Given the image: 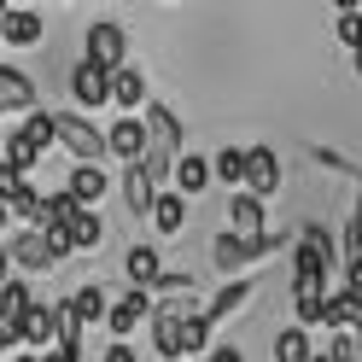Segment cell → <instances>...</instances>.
I'll list each match as a JSON object with an SVG mask.
<instances>
[{"label":"cell","instance_id":"6da1fadb","mask_svg":"<svg viewBox=\"0 0 362 362\" xmlns=\"http://www.w3.org/2000/svg\"><path fill=\"white\" fill-rule=\"evenodd\" d=\"M327 269H333V245L322 228H304L298 245H292V286H315L327 292Z\"/></svg>","mask_w":362,"mask_h":362},{"label":"cell","instance_id":"7a4b0ae2","mask_svg":"<svg viewBox=\"0 0 362 362\" xmlns=\"http://www.w3.org/2000/svg\"><path fill=\"white\" fill-rule=\"evenodd\" d=\"M53 141L76 158V164H100L105 158V134L94 123H82L76 111H53Z\"/></svg>","mask_w":362,"mask_h":362},{"label":"cell","instance_id":"3957f363","mask_svg":"<svg viewBox=\"0 0 362 362\" xmlns=\"http://www.w3.org/2000/svg\"><path fill=\"white\" fill-rule=\"evenodd\" d=\"M6 252L18 269H53L71 257V240H59V234H41V228H24V234H12L6 240Z\"/></svg>","mask_w":362,"mask_h":362},{"label":"cell","instance_id":"277c9868","mask_svg":"<svg viewBox=\"0 0 362 362\" xmlns=\"http://www.w3.org/2000/svg\"><path fill=\"white\" fill-rule=\"evenodd\" d=\"M123 53H129V35L117 24H94V30H88V64H100L105 76L123 71Z\"/></svg>","mask_w":362,"mask_h":362},{"label":"cell","instance_id":"5b68a950","mask_svg":"<svg viewBox=\"0 0 362 362\" xmlns=\"http://www.w3.org/2000/svg\"><path fill=\"white\" fill-rule=\"evenodd\" d=\"M275 187H281V158L269 152V146H245V187H240V193L269 199Z\"/></svg>","mask_w":362,"mask_h":362},{"label":"cell","instance_id":"8992f818","mask_svg":"<svg viewBox=\"0 0 362 362\" xmlns=\"http://www.w3.org/2000/svg\"><path fill=\"white\" fill-rule=\"evenodd\" d=\"M146 322H152V292H134V286H129L123 298L111 304V315H105V327L117 333V345H123L134 327H146Z\"/></svg>","mask_w":362,"mask_h":362},{"label":"cell","instance_id":"52a82bcc","mask_svg":"<svg viewBox=\"0 0 362 362\" xmlns=\"http://www.w3.org/2000/svg\"><path fill=\"white\" fill-rule=\"evenodd\" d=\"M275 245H281L275 234H263V240H240V234H222L211 257H216V269H240V263H257V257H269Z\"/></svg>","mask_w":362,"mask_h":362},{"label":"cell","instance_id":"ba28073f","mask_svg":"<svg viewBox=\"0 0 362 362\" xmlns=\"http://www.w3.org/2000/svg\"><path fill=\"white\" fill-rule=\"evenodd\" d=\"M71 100L82 105V111H94V105H111V76L100 71V64H76V71H71Z\"/></svg>","mask_w":362,"mask_h":362},{"label":"cell","instance_id":"9c48e42d","mask_svg":"<svg viewBox=\"0 0 362 362\" xmlns=\"http://www.w3.org/2000/svg\"><path fill=\"white\" fill-rule=\"evenodd\" d=\"M105 152H111V158H123V164H141V158H146V123H141V117L111 123V134H105Z\"/></svg>","mask_w":362,"mask_h":362},{"label":"cell","instance_id":"30bf717a","mask_svg":"<svg viewBox=\"0 0 362 362\" xmlns=\"http://www.w3.org/2000/svg\"><path fill=\"white\" fill-rule=\"evenodd\" d=\"M0 205H6L12 222H24V228H35V222H41V193L30 187V181H18V175L0 187Z\"/></svg>","mask_w":362,"mask_h":362},{"label":"cell","instance_id":"8fae6325","mask_svg":"<svg viewBox=\"0 0 362 362\" xmlns=\"http://www.w3.org/2000/svg\"><path fill=\"white\" fill-rule=\"evenodd\" d=\"M105 187H111V181H105V170H100V164H76V170H71V181H64V193L76 199V211H94L100 199H105Z\"/></svg>","mask_w":362,"mask_h":362},{"label":"cell","instance_id":"7c38bea8","mask_svg":"<svg viewBox=\"0 0 362 362\" xmlns=\"http://www.w3.org/2000/svg\"><path fill=\"white\" fill-rule=\"evenodd\" d=\"M152 351L164 356V362H181L187 356V345H181V315H164V310H152Z\"/></svg>","mask_w":362,"mask_h":362},{"label":"cell","instance_id":"4fadbf2b","mask_svg":"<svg viewBox=\"0 0 362 362\" xmlns=\"http://www.w3.org/2000/svg\"><path fill=\"white\" fill-rule=\"evenodd\" d=\"M228 222H234L240 240H263V234H269V228H263V199H252V193H234V199H228Z\"/></svg>","mask_w":362,"mask_h":362},{"label":"cell","instance_id":"5bb4252c","mask_svg":"<svg viewBox=\"0 0 362 362\" xmlns=\"http://www.w3.org/2000/svg\"><path fill=\"white\" fill-rule=\"evenodd\" d=\"M322 327H333V333H351V339H362V304H356V298H345V292H327Z\"/></svg>","mask_w":362,"mask_h":362},{"label":"cell","instance_id":"9a60e30c","mask_svg":"<svg viewBox=\"0 0 362 362\" xmlns=\"http://www.w3.org/2000/svg\"><path fill=\"white\" fill-rule=\"evenodd\" d=\"M0 111H35V82L24 76V71H6V64H0Z\"/></svg>","mask_w":362,"mask_h":362},{"label":"cell","instance_id":"2e32d148","mask_svg":"<svg viewBox=\"0 0 362 362\" xmlns=\"http://www.w3.org/2000/svg\"><path fill=\"white\" fill-rule=\"evenodd\" d=\"M205 187H211V158L181 152V158H175V193L193 199V193H205Z\"/></svg>","mask_w":362,"mask_h":362},{"label":"cell","instance_id":"e0dca14e","mask_svg":"<svg viewBox=\"0 0 362 362\" xmlns=\"http://www.w3.org/2000/svg\"><path fill=\"white\" fill-rule=\"evenodd\" d=\"M146 146H164V152L181 158V123L170 117L164 105H152V100H146Z\"/></svg>","mask_w":362,"mask_h":362},{"label":"cell","instance_id":"ac0fdd59","mask_svg":"<svg viewBox=\"0 0 362 362\" xmlns=\"http://www.w3.org/2000/svg\"><path fill=\"white\" fill-rule=\"evenodd\" d=\"M41 30H47L41 12H6V18H0V41H6V47H35Z\"/></svg>","mask_w":362,"mask_h":362},{"label":"cell","instance_id":"d6986e66","mask_svg":"<svg viewBox=\"0 0 362 362\" xmlns=\"http://www.w3.org/2000/svg\"><path fill=\"white\" fill-rule=\"evenodd\" d=\"M123 269H129L134 292H152L158 281H164V263H158V252H152V245H134V252L123 257Z\"/></svg>","mask_w":362,"mask_h":362},{"label":"cell","instance_id":"ffe728a7","mask_svg":"<svg viewBox=\"0 0 362 362\" xmlns=\"http://www.w3.org/2000/svg\"><path fill=\"white\" fill-rule=\"evenodd\" d=\"M111 105H123V111H134V105H146V76L134 71V64H123V71L111 76Z\"/></svg>","mask_w":362,"mask_h":362},{"label":"cell","instance_id":"44dd1931","mask_svg":"<svg viewBox=\"0 0 362 362\" xmlns=\"http://www.w3.org/2000/svg\"><path fill=\"white\" fill-rule=\"evenodd\" d=\"M123 199H129V211H134V216H152L158 187L146 181V170H141V164H129V175H123Z\"/></svg>","mask_w":362,"mask_h":362},{"label":"cell","instance_id":"7402d4cb","mask_svg":"<svg viewBox=\"0 0 362 362\" xmlns=\"http://www.w3.org/2000/svg\"><path fill=\"white\" fill-rule=\"evenodd\" d=\"M245 298H252V281H228V286H222L216 298L205 304V322H211V327H216V322H228V315H234Z\"/></svg>","mask_w":362,"mask_h":362},{"label":"cell","instance_id":"603a6c76","mask_svg":"<svg viewBox=\"0 0 362 362\" xmlns=\"http://www.w3.org/2000/svg\"><path fill=\"white\" fill-rule=\"evenodd\" d=\"M181 222H187V199H181V193H158L152 228H158V234H181Z\"/></svg>","mask_w":362,"mask_h":362},{"label":"cell","instance_id":"cb8c5ba5","mask_svg":"<svg viewBox=\"0 0 362 362\" xmlns=\"http://www.w3.org/2000/svg\"><path fill=\"white\" fill-rule=\"evenodd\" d=\"M71 310H76V322H82V327H94V322H105V315H111V304H105V292H100L94 281H88V286H76V298H71Z\"/></svg>","mask_w":362,"mask_h":362},{"label":"cell","instance_id":"d4e9b609","mask_svg":"<svg viewBox=\"0 0 362 362\" xmlns=\"http://www.w3.org/2000/svg\"><path fill=\"white\" fill-rule=\"evenodd\" d=\"M211 175L222 181V187H245V146H222L211 158Z\"/></svg>","mask_w":362,"mask_h":362},{"label":"cell","instance_id":"484cf974","mask_svg":"<svg viewBox=\"0 0 362 362\" xmlns=\"http://www.w3.org/2000/svg\"><path fill=\"white\" fill-rule=\"evenodd\" d=\"M64 240H71V252H94V245L105 240V222H100V211H82V216L71 222V234H64Z\"/></svg>","mask_w":362,"mask_h":362},{"label":"cell","instance_id":"4316f807","mask_svg":"<svg viewBox=\"0 0 362 362\" xmlns=\"http://www.w3.org/2000/svg\"><path fill=\"white\" fill-rule=\"evenodd\" d=\"M30 304H35V298H30V286H24V281H6V286H0V322H12V327H18V322L30 315Z\"/></svg>","mask_w":362,"mask_h":362},{"label":"cell","instance_id":"83f0119b","mask_svg":"<svg viewBox=\"0 0 362 362\" xmlns=\"http://www.w3.org/2000/svg\"><path fill=\"white\" fill-rule=\"evenodd\" d=\"M315 351H310V333L304 327H281L275 333V362H310Z\"/></svg>","mask_w":362,"mask_h":362},{"label":"cell","instance_id":"f1b7e54d","mask_svg":"<svg viewBox=\"0 0 362 362\" xmlns=\"http://www.w3.org/2000/svg\"><path fill=\"white\" fill-rule=\"evenodd\" d=\"M35 158H41V152L24 141V134H12V141H6V152H0V164H6V175H18V181H24V175L35 170Z\"/></svg>","mask_w":362,"mask_h":362},{"label":"cell","instance_id":"f546056e","mask_svg":"<svg viewBox=\"0 0 362 362\" xmlns=\"http://www.w3.org/2000/svg\"><path fill=\"white\" fill-rule=\"evenodd\" d=\"M18 134H24V141H30L35 152H47V146H53V111H30Z\"/></svg>","mask_w":362,"mask_h":362},{"label":"cell","instance_id":"4dcf8cb0","mask_svg":"<svg viewBox=\"0 0 362 362\" xmlns=\"http://www.w3.org/2000/svg\"><path fill=\"white\" fill-rule=\"evenodd\" d=\"M327 362H362V339H351V333H333Z\"/></svg>","mask_w":362,"mask_h":362},{"label":"cell","instance_id":"1f68e13d","mask_svg":"<svg viewBox=\"0 0 362 362\" xmlns=\"http://www.w3.org/2000/svg\"><path fill=\"white\" fill-rule=\"evenodd\" d=\"M339 41H345V47H362V12L356 6L339 12Z\"/></svg>","mask_w":362,"mask_h":362},{"label":"cell","instance_id":"d6a6232c","mask_svg":"<svg viewBox=\"0 0 362 362\" xmlns=\"http://www.w3.org/2000/svg\"><path fill=\"white\" fill-rule=\"evenodd\" d=\"M339 292L362 304V257H356V263H345V281H339Z\"/></svg>","mask_w":362,"mask_h":362},{"label":"cell","instance_id":"836d02e7","mask_svg":"<svg viewBox=\"0 0 362 362\" xmlns=\"http://www.w3.org/2000/svg\"><path fill=\"white\" fill-rule=\"evenodd\" d=\"M345 257H351V263L362 257V222H356V216L345 222Z\"/></svg>","mask_w":362,"mask_h":362},{"label":"cell","instance_id":"e575fe53","mask_svg":"<svg viewBox=\"0 0 362 362\" xmlns=\"http://www.w3.org/2000/svg\"><path fill=\"white\" fill-rule=\"evenodd\" d=\"M205 362H245V356H240V351H234V345H216V351H211V356H205Z\"/></svg>","mask_w":362,"mask_h":362},{"label":"cell","instance_id":"d590c367","mask_svg":"<svg viewBox=\"0 0 362 362\" xmlns=\"http://www.w3.org/2000/svg\"><path fill=\"white\" fill-rule=\"evenodd\" d=\"M12 345H18V327H12V322H0V356H6Z\"/></svg>","mask_w":362,"mask_h":362},{"label":"cell","instance_id":"8d00e7d4","mask_svg":"<svg viewBox=\"0 0 362 362\" xmlns=\"http://www.w3.org/2000/svg\"><path fill=\"white\" fill-rule=\"evenodd\" d=\"M105 362H141V356H134L129 345H111V351H105Z\"/></svg>","mask_w":362,"mask_h":362},{"label":"cell","instance_id":"74e56055","mask_svg":"<svg viewBox=\"0 0 362 362\" xmlns=\"http://www.w3.org/2000/svg\"><path fill=\"white\" fill-rule=\"evenodd\" d=\"M41 362H82V356H76V351H47Z\"/></svg>","mask_w":362,"mask_h":362},{"label":"cell","instance_id":"f35d334b","mask_svg":"<svg viewBox=\"0 0 362 362\" xmlns=\"http://www.w3.org/2000/svg\"><path fill=\"white\" fill-rule=\"evenodd\" d=\"M351 216H356V222H362V181H356V211H351Z\"/></svg>","mask_w":362,"mask_h":362},{"label":"cell","instance_id":"ab89813d","mask_svg":"<svg viewBox=\"0 0 362 362\" xmlns=\"http://www.w3.org/2000/svg\"><path fill=\"white\" fill-rule=\"evenodd\" d=\"M351 64H356V76H362V47H351Z\"/></svg>","mask_w":362,"mask_h":362},{"label":"cell","instance_id":"60d3db41","mask_svg":"<svg viewBox=\"0 0 362 362\" xmlns=\"http://www.w3.org/2000/svg\"><path fill=\"white\" fill-rule=\"evenodd\" d=\"M12 362H41V356H30V351H18V356H12Z\"/></svg>","mask_w":362,"mask_h":362},{"label":"cell","instance_id":"b9f144b4","mask_svg":"<svg viewBox=\"0 0 362 362\" xmlns=\"http://www.w3.org/2000/svg\"><path fill=\"white\" fill-rule=\"evenodd\" d=\"M6 222H12V216H6V205H0V234H6Z\"/></svg>","mask_w":362,"mask_h":362},{"label":"cell","instance_id":"7bdbcfd3","mask_svg":"<svg viewBox=\"0 0 362 362\" xmlns=\"http://www.w3.org/2000/svg\"><path fill=\"white\" fill-rule=\"evenodd\" d=\"M6 181H12V175H6V164H0V187H6Z\"/></svg>","mask_w":362,"mask_h":362},{"label":"cell","instance_id":"ee69618b","mask_svg":"<svg viewBox=\"0 0 362 362\" xmlns=\"http://www.w3.org/2000/svg\"><path fill=\"white\" fill-rule=\"evenodd\" d=\"M310 362H327V351H315V356H310Z\"/></svg>","mask_w":362,"mask_h":362}]
</instances>
